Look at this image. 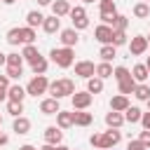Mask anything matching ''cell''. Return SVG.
<instances>
[{
    "instance_id": "cell-5",
    "label": "cell",
    "mask_w": 150,
    "mask_h": 150,
    "mask_svg": "<svg viewBox=\"0 0 150 150\" xmlns=\"http://www.w3.org/2000/svg\"><path fill=\"white\" fill-rule=\"evenodd\" d=\"M91 94L89 91H75L73 96H70V101H73V108L75 110H87L89 105H91Z\"/></svg>"
},
{
    "instance_id": "cell-33",
    "label": "cell",
    "mask_w": 150,
    "mask_h": 150,
    "mask_svg": "<svg viewBox=\"0 0 150 150\" xmlns=\"http://www.w3.org/2000/svg\"><path fill=\"white\" fill-rule=\"evenodd\" d=\"M129 40H127V33L124 30H112V40H110V45L112 47H122V45H127Z\"/></svg>"
},
{
    "instance_id": "cell-47",
    "label": "cell",
    "mask_w": 150,
    "mask_h": 150,
    "mask_svg": "<svg viewBox=\"0 0 150 150\" xmlns=\"http://www.w3.org/2000/svg\"><path fill=\"white\" fill-rule=\"evenodd\" d=\"M0 66H7V54L0 52Z\"/></svg>"
},
{
    "instance_id": "cell-34",
    "label": "cell",
    "mask_w": 150,
    "mask_h": 150,
    "mask_svg": "<svg viewBox=\"0 0 150 150\" xmlns=\"http://www.w3.org/2000/svg\"><path fill=\"white\" fill-rule=\"evenodd\" d=\"M7 66H9V68H23V56L16 54V52L7 54Z\"/></svg>"
},
{
    "instance_id": "cell-13",
    "label": "cell",
    "mask_w": 150,
    "mask_h": 150,
    "mask_svg": "<svg viewBox=\"0 0 150 150\" xmlns=\"http://www.w3.org/2000/svg\"><path fill=\"white\" fill-rule=\"evenodd\" d=\"M42 30L49 33V35L56 33V30H61V19L54 16V14H52V16H45V21H42Z\"/></svg>"
},
{
    "instance_id": "cell-43",
    "label": "cell",
    "mask_w": 150,
    "mask_h": 150,
    "mask_svg": "<svg viewBox=\"0 0 150 150\" xmlns=\"http://www.w3.org/2000/svg\"><path fill=\"white\" fill-rule=\"evenodd\" d=\"M127 150H148V148H145V145H143V143H141V141L136 138V141H129V145H127Z\"/></svg>"
},
{
    "instance_id": "cell-61",
    "label": "cell",
    "mask_w": 150,
    "mask_h": 150,
    "mask_svg": "<svg viewBox=\"0 0 150 150\" xmlns=\"http://www.w3.org/2000/svg\"><path fill=\"white\" fill-rule=\"evenodd\" d=\"M0 2H2V0H0Z\"/></svg>"
},
{
    "instance_id": "cell-60",
    "label": "cell",
    "mask_w": 150,
    "mask_h": 150,
    "mask_svg": "<svg viewBox=\"0 0 150 150\" xmlns=\"http://www.w3.org/2000/svg\"><path fill=\"white\" fill-rule=\"evenodd\" d=\"M145 2H150V0H145Z\"/></svg>"
},
{
    "instance_id": "cell-14",
    "label": "cell",
    "mask_w": 150,
    "mask_h": 150,
    "mask_svg": "<svg viewBox=\"0 0 150 150\" xmlns=\"http://www.w3.org/2000/svg\"><path fill=\"white\" fill-rule=\"evenodd\" d=\"M127 108H129V96L117 94V96L110 98V110H115V112H124Z\"/></svg>"
},
{
    "instance_id": "cell-59",
    "label": "cell",
    "mask_w": 150,
    "mask_h": 150,
    "mask_svg": "<svg viewBox=\"0 0 150 150\" xmlns=\"http://www.w3.org/2000/svg\"><path fill=\"white\" fill-rule=\"evenodd\" d=\"M98 2H105V0H98Z\"/></svg>"
},
{
    "instance_id": "cell-23",
    "label": "cell",
    "mask_w": 150,
    "mask_h": 150,
    "mask_svg": "<svg viewBox=\"0 0 150 150\" xmlns=\"http://www.w3.org/2000/svg\"><path fill=\"white\" fill-rule=\"evenodd\" d=\"M141 108H136V105H129L127 110H124V122H129V124H136V122H141Z\"/></svg>"
},
{
    "instance_id": "cell-57",
    "label": "cell",
    "mask_w": 150,
    "mask_h": 150,
    "mask_svg": "<svg viewBox=\"0 0 150 150\" xmlns=\"http://www.w3.org/2000/svg\"><path fill=\"white\" fill-rule=\"evenodd\" d=\"M148 49H150V38H148Z\"/></svg>"
},
{
    "instance_id": "cell-49",
    "label": "cell",
    "mask_w": 150,
    "mask_h": 150,
    "mask_svg": "<svg viewBox=\"0 0 150 150\" xmlns=\"http://www.w3.org/2000/svg\"><path fill=\"white\" fill-rule=\"evenodd\" d=\"M40 150H56V145H49V143H45V145H42Z\"/></svg>"
},
{
    "instance_id": "cell-51",
    "label": "cell",
    "mask_w": 150,
    "mask_h": 150,
    "mask_svg": "<svg viewBox=\"0 0 150 150\" xmlns=\"http://www.w3.org/2000/svg\"><path fill=\"white\" fill-rule=\"evenodd\" d=\"M5 98H7V91H5V89H0V103H2Z\"/></svg>"
},
{
    "instance_id": "cell-15",
    "label": "cell",
    "mask_w": 150,
    "mask_h": 150,
    "mask_svg": "<svg viewBox=\"0 0 150 150\" xmlns=\"http://www.w3.org/2000/svg\"><path fill=\"white\" fill-rule=\"evenodd\" d=\"M105 124H108V129H120L124 124V115L110 110V112H105Z\"/></svg>"
},
{
    "instance_id": "cell-12",
    "label": "cell",
    "mask_w": 150,
    "mask_h": 150,
    "mask_svg": "<svg viewBox=\"0 0 150 150\" xmlns=\"http://www.w3.org/2000/svg\"><path fill=\"white\" fill-rule=\"evenodd\" d=\"M59 110H61V108H59V101H56V98L49 96V98H42V101H40V112H45V115H56Z\"/></svg>"
},
{
    "instance_id": "cell-45",
    "label": "cell",
    "mask_w": 150,
    "mask_h": 150,
    "mask_svg": "<svg viewBox=\"0 0 150 150\" xmlns=\"http://www.w3.org/2000/svg\"><path fill=\"white\" fill-rule=\"evenodd\" d=\"M0 89H5V91L9 89V77L7 75H0Z\"/></svg>"
},
{
    "instance_id": "cell-36",
    "label": "cell",
    "mask_w": 150,
    "mask_h": 150,
    "mask_svg": "<svg viewBox=\"0 0 150 150\" xmlns=\"http://www.w3.org/2000/svg\"><path fill=\"white\" fill-rule=\"evenodd\" d=\"M127 26H129V19L122 16V14H117L115 21H112V30H127Z\"/></svg>"
},
{
    "instance_id": "cell-38",
    "label": "cell",
    "mask_w": 150,
    "mask_h": 150,
    "mask_svg": "<svg viewBox=\"0 0 150 150\" xmlns=\"http://www.w3.org/2000/svg\"><path fill=\"white\" fill-rule=\"evenodd\" d=\"M131 75V70L129 68H124V66H117V68H112V77L120 82V80H124V77H129Z\"/></svg>"
},
{
    "instance_id": "cell-29",
    "label": "cell",
    "mask_w": 150,
    "mask_h": 150,
    "mask_svg": "<svg viewBox=\"0 0 150 150\" xmlns=\"http://www.w3.org/2000/svg\"><path fill=\"white\" fill-rule=\"evenodd\" d=\"M134 96H136L138 101H148V98H150V87H148L145 82L136 84V89H134Z\"/></svg>"
},
{
    "instance_id": "cell-16",
    "label": "cell",
    "mask_w": 150,
    "mask_h": 150,
    "mask_svg": "<svg viewBox=\"0 0 150 150\" xmlns=\"http://www.w3.org/2000/svg\"><path fill=\"white\" fill-rule=\"evenodd\" d=\"M12 131L14 134H28L30 131V120L28 117H14V124H12Z\"/></svg>"
},
{
    "instance_id": "cell-50",
    "label": "cell",
    "mask_w": 150,
    "mask_h": 150,
    "mask_svg": "<svg viewBox=\"0 0 150 150\" xmlns=\"http://www.w3.org/2000/svg\"><path fill=\"white\" fill-rule=\"evenodd\" d=\"M19 150H35V145H30V143H26V145H21Z\"/></svg>"
},
{
    "instance_id": "cell-40",
    "label": "cell",
    "mask_w": 150,
    "mask_h": 150,
    "mask_svg": "<svg viewBox=\"0 0 150 150\" xmlns=\"http://www.w3.org/2000/svg\"><path fill=\"white\" fill-rule=\"evenodd\" d=\"M87 26H89V19H87V16H82V19H73V28H75V30H84Z\"/></svg>"
},
{
    "instance_id": "cell-35",
    "label": "cell",
    "mask_w": 150,
    "mask_h": 150,
    "mask_svg": "<svg viewBox=\"0 0 150 150\" xmlns=\"http://www.w3.org/2000/svg\"><path fill=\"white\" fill-rule=\"evenodd\" d=\"M7 42L9 45H21V28H9L7 30Z\"/></svg>"
},
{
    "instance_id": "cell-30",
    "label": "cell",
    "mask_w": 150,
    "mask_h": 150,
    "mask_svg": "<svg viewBox=\"0 0 150 150\" xmlns=\"http://www.w3.org/2000/svg\"><path fill=\"white\" fill-rule=\"evenodd\" d=\"M33 42H35V28L23 26L21 28V45H33Z\"/></svg>"
},
{
    "instance_id": "cell-10",
    "label": "cell",
    "mask_w": 150,
    "mask_h": 150,
    "mask_svg": "<svg viewBox=\"0 0 150 150\" xmlns=\"http://www.w3.org/2000/svg\"><path fill=\"white\" fill-rule=\"evenodd\" d=\"M94 38H96L101 45H110V40H112V28H110V26H105V23H101V26H96Z\"/></svg>"
},
{
    "instance_id": "cell-55",
    "label": "cell",
    "mask_w": 150,
    "mask_h": 150,
    "mask_svg": "<svg viewBox=\"0 0 150 150\" xmlns=\"http://www.w3.org/2000/svg\"><path fill=\"white\" fill-rule=\"evenodd\" d=\"M82 2H84V5H89V2H94V0H82Z\"/></svg>"
},
{
    "instance_id": "cell-31",
    "label": "cell",
    "mask_w": 150,
    "mask_h": 150,
    "mask_svg": "<svg viewBox=\"0 0 150 150\" xmlns=\"http://www.w3.org/2000/svg\"><path fill=\"white\" fill-rule=\"evenodd\" d=\"M96 77H101V80H105V77H112V66L110 63H98L96 66Z\"/></svg>"
},
{
    "instance_id": "cell-25",
    "label": "cell",
    "mask_w": 150,
    "mask_h": 150,
    "mask_svg": "<svg viewBox=\"0 0 150 150\" xmlns=\"http://www.w3.org/2000/svg\"><path fill=\"white\" fill-rule=\"evenodd\" d=\"M21 56H23V61L33 63V61L40 56V52H38V47H35V45H23V52H21Z\"/></svg>"
},
{
    "instance_id": "cell-9",
    "label": "cell",
    "mask_w": 150,
    "mask_h": 150,
    "mask_svg": "<svg viewBox=\"0 0 150 150\" xmlns=\"http://www.w3.org/2000/svg\"><path fill=\"white\" fill-rule=\"evenodd\" d=\"M61 141H63V131H61L59 127H47V129H45V143H49V145H61Z\"/></svg>"
},
{
    "instance_id": "cell-1",
    "label": "cell",
    "mask_w": 150,
    "mask_h": 150,
    "mask_svg": "<svg viewBox=\"0 0 150 150\" xmlns=\"http://www.w3.org/2000/svg\"><path fill=\"white\" fill-rule=\"evenodd\" d=\"M47 91L52 94V98L61 101L63 96H73V94H75V82H73L70 77H61V80L49 82V89H47Z\"/></svg>"
},
{
    "instance_id": "cell-62",
    "label": "cell",
    "mask_w": 150,
    "mask_h": 150,
    "mask_svg": "<svg viewBox=\"0 0 150 150\" xmlns=\"http://www.w3.org/2000/svg\"><path fill=\"white\" fill-rule=\"evenodd\" d=\"M112 150H115V148H112Z\"/></svg>"
},
{
    "instance_id": "cell-17",
    "label": "cell",
    "mask_w": 150,
    "mask_h": 150,
    "mask_svg": "<svg viewBox=\"0 0 150 150\" xmlns=\"http://www.w3.org/2000/svg\"><path fill=\"white\" fill-rule=\"evenodd\" d=\"M117 87H120V94H122V96H129V94H134V89H136V80L129 75V77L120 80V82H117Z\"/></svg>"
},
{
    "instance_id": "cell-2",
    "label": "cell",
    "mask_w": 150,
    "mask_h": 150,
    "mask_svg": "<svg viewBox=\"0 0 150 150\" xmlns=\"http://www.w3.org/2000/svg\"><path fill=\"white\" fill-rule=\"evenodd\" d=\"M49 59L59 66V68H70L73 61H75V52L70 47H54L49 52Z\"/></svg>"
},
{
    "instance_id": "cell-41",
    "label": "cell",
    "mask_w": 150,
    "mask_h": 150,
    "mask_svg": "<svg viewBox=\"0 0 150 150\" xmlns=\"http://www.w3.org/2000/svg\"><path fill=\"white\" fill-rule=\"evenodd\" d=\"M5 75H7L9 80H16V77L23 75V68H9V66H7V73H5Z\"/></svg>"
},
{
    "instance_id": "cell-37",
    "label": "cell",
    "mask_w": 150,
    "mask_h": 150,
    "mask_svg": "<svg viewBox=\"0 0 150 150\" xmlns=\"http://www.w3.org/2000/svg\"><path fill=\"white\" fill-rule=\"evenodd\" d=\"M101 14H110V16H115V14H117V9H115V0H105V2H101Z\"/></svg>"
},
{
    "instance_id": "cell-20",
    "label": "cell",
    "mask_w": 150,
    "mask_h": 150,
    "mask_svg": "<svg viewBox=\"0 0 150 150\" xmlns=\"http://www.w3.org/2000/svg\"><path fill=\"white\" fill-rule=\"evenodd\" d=\"M42 21H45V14H42V12H38V9H30V12L26 14V23H28V28L42 26Z\"/></svg>"
},
{
    "instance_id": "cell-19",
    "label": "cell",
    "mask_w": 150,
    "mask_h": 150,
    "mask_svg": "<svg viewBox=\"0 0 150 150\" xmlns=\"http://www.w3.org/2000/svg\"><path fill=\"white\" fill-rule=\"evenodd\" d=\"M52 12H54V16H66L68 12H70V5H68V0H54L52 2Z\"/></svg>"
},
{
    "instance_id": "cell-48",
    "label": "cell",
    "mask_w": 150,
    "mask_h": 150,
    "mask_svg": "<svg viewBox=\"0 0 150 150\" xmlns=\"http://www.w3.org/2000/svg\"><path fill=\"white\" fill-rule=\"evenodd\" d=\"M7 141H9V138H7L5 134H0V145H7Z\"/></svg>"
},
{
    "instance_id": "cell-8",
    "label": "cell",
    "mask_w": 150,
    "mask_h": 150,
    "mask_svg": "<svg viewBox=\"0 0 150 150\" xmlns=\"http://www.w3.org/2000/svg\"><path fill=\"white\" fill-rule=\"evenodd\" d=\"M73 124H75V112H68V110L56 112V127L59 129H70Z\"/></svg>"
},
{
    "instance_id": "cell-27",
    "label": "cell",
    "mask_w": 150,
    "mask_h": 150,
    "mask_svg": "<svg viewBox=\"0 0 150 150\" xmlns=\"http://www.w3.org/2000/svg\"><path fill=\"white\" fill-rule=\"evenodd\" d=\"M115 49H117V47H112V45H103V47H101V52H98V56H101L105 63H110V61L117 56V52H115Z\"/></svg>"
},
{
    "instance_id": "cell-39",
    "label": "cell",
    "mask_w": 150,
    "mask_h": 150,
    "mask_svg": "<svg viewBox=\"0 0 150 150\" xmlns=\"http://www.w3.org/2000/svg\"><path fill=\"white\" fill-rule=\"evenodd\" d=\"M70 19H82V16H87V12H84V7L82 5H75V7H70Z\"/></svg>"
},
{
    "instance_id": "cell-24",
    "label": "cell",
    "mask_w": 150,
    "mask_h": 150,
    "mask_svg": "<svg viewBox=\"0 0 150 150\" xmlns=\"http://www.w3.org/2000/svg\"><path fill=\"white\" fill-rule=\"evenodd\" d=\"M87 91H89L91 96H94V94H101V91H103V80L96 77V75L89 77V80H87Z\"/></svg>"
},
{
    "instance_id": "cell-53",
    "label": "cell",
    "mask_w": 150,
    "mask_h": 150,
    "mask_svg": "<svg viewBox=\"0 0 150 150\" xmlns=\"http://www.w3.org/2000/svg\"><path fill=\"white\" fill-rule=\"evenodd\" d=\"M56 150H70V148H66V145H56Z\"/></svg>"
},
{
    "instance_id": "cell-4",
    "label": "cell",
    "mask_w": 150,
    "mask_h": 150,
    "mask_svg": "<svg viewBox=\"0 0 150 150\" xmlns=\"http://www.w3.org/2000/svg\"><path fill=\"white\" fill-rule=\"evenodd\" d=\"M120 141H122V131H120V129H108V131L101 134V138H98V148H101V150H112Z\"/></svg>"
},
{
    "instance_id": "cell-46",
    "label": "cell",
    "mask_w": 150,
    "mask_h": 150,
    "mask_svg": "<svg viewBox=\"0 0 150 150\" xmlns=\"http://www.w3.org/2000/svg\"><path fill=\"white\" fill-rule=\"evenodd\" d=\"M52 2H54V0H38V5H40V7H47V5H52Z\"/></svg>"
},
{
    "instance_id": "cell-21",
    "label": "cell",
    "mask_w": 150,
    "mask_h": 150,
    "mask_svg": "<svg viewBox=\"0 0 150 150\" xmlns=\"http://www.w3.org/2000/svg\"><path fill=\"white\" fill-rule=\"evenodd\" d=\"M148 68H145V63H136L134 66V70H131V77L136 80V84H141V82H145L148 80Z\"/></svg>"
},
{
    "instance_id": "cell-56",
    "label": "cell",
    "mask_w": 150,
    "mask_h": 150,
    "mask_svg": "<svg viewBox=\"0 0 150 150\" xmlns=\"http://www.w3.org/2000/svg\"><path fill=\"white\" fill-rule=\"evenodd\" d=\"M148 110H150V98H148Z\"/></svg>"
},
{
    "instance_id": "cell-58",
    "label": "cell",
    "mask_w": 150,
    "mask_h": 150,
    "mask_svg": "<svg viewBox=\"0 0 150 150\" xmlns=\"http://www.w3.org/2000/svg\"><path fill=\"white\" fill-rule=\"evenodd\" d=\"M0 127H2V117H0Z\"/></svg>"
},
{
    "instance_id": "cell-52",
    "label": "cell",
    "mask_w": 150,
    "mask_h": 150,
    "mask_svg": "<svg viewBox=\"0 0 150 150\" xmlns=\"http://www.w3.org/2000/svg\"><path fill=\"white\" fill-rule=\"evenodd\" d=\"M145 68H148V73H150V56H148V61H145Z\"/></svg>"
},
{
    "instance_id": "cell-6",
    "label": "cell",
    "mask_w": 150,
    "mask_h": 150,
    "mask_svg": "<svg viewBox=\"0 0 150 150\" xmlns=\"http://www.w3.org/2000/svg\"><path fill=\"white\" fill-rule=\"evenodd\" d=\"M127 45H129V52H131L134 56H141V54L148 52V38H143V35L131 38V42H127Z\"/></svg>"
},
{
    "instance_id": "cell-18",
    "label": "cell",
    "mask_w": 150,
    "mask_h": 150,
    "mask_svg": "<svg viewBox=\"0 0 150 150\" xmlns=\"http://www.w3.org/2000/svg\"><path fill=\"white\" fill-rule=\"evenodd\" d=\"M23 96H26V89L21 84H9L7 89V101H21L23 103Z\"/></svg>"
},
{
    "instance_id": "cell-11",
    "label": "cell",
    "mask_w": 150,
    "mask_h": 150,
    "mask_svg": "<svg viewBox=\"0 0 150 150\" xmlns=\"http://www.w3.org/2000/svg\"><path fill=\"white\" fill-rule=\"evenodd\" d=\"M77 40H80V35H77V30L75 28H66V30H61V45L63 47H75L77 45Z\"/></svg>"
},
{
    "instance_id": "cell-32",
    "label": "cell",
    "mask_w": 150,
    "mask_h": 150,
    "mask_svg": "<svg viewBox=\"0 0 150 150\" xmlns=\"http://www.w3.org/2000/svg\"><path fill=\"white\" fill-rule=\"evenodd\" d=\"M7 112H9L12 117H21L23 103H21V101H7Z\"/></svg>"
},
{
    "instance_id": "cell-3",
    "label": "cell",
    "mask_w": 150,
    "mask_h": 150,
    "mask_svg": "<svg viewBox=\"0 0 150 150\" xmlns=\"http://www.w3.org/2000/svg\"><path fill=\"white\" fill-rule=\"evenodd\" d=\"M47 89H49V80L45 75H35L26 84V96H40V94H47Z\"/></svg>"
},
{
    "instance_id": "cell-44",
    "label": "cell",
    "mask_w": 150,
    "mask_h": 150,
    "mask_svg": "<svg viewBox=\"0 0 150 150\" xmlns=\"http://www.w3.org/2000/svg\"><path fill=\"white\" fill-rule=\"evenodd\" d=\"M141 124H143V129H148V131H150V110L141 115Z\"/></svg>"
},
{
    "instance_id": "cell-7",
    "label": "cell",
    "mask_w": 150,
    "mask_h": 150,
    "mask_svg": "<svg viewBox=\"0 0 150 150\" xmlns=\"http://www.w3.org/2000/svg\"><path fill=\"white\" fill-rule=\"evenodd\" d=\"M75 75L89 80V77L96 75V66H94L91 61H77V63H75Z\"/></svg>"
},
{
    "instance_id": "cell-54",
    "label": "cell",
    "mask_w": 150,
    "mask_h": 150,
    "mask_svg": "<svg viewBox=\"0 0 150 150\" xmlns=\"http://www.w3.org/2000/svg\"><path fill=\"white\" fill-rule=\"evenodd\" d=\"M2 2H5V5H14L16 0H2Z\"/></svg>"
},
{
    "instance_id": "cell-42",
    "label": "cell",
    "mask_w": 150,
    "mask_h": 150,
    "mask_svg": "<svg viewBox=\"0 0 150 150\" xmlns=\"http://www.w3.org/2000/svg\"><path fill=\"white\" fill-rule=\"evenodd\" d=\"M138 141H141V143H143V145L150 150V131H148V129H143V131L138 134Z\"/></svg>"
},
{
    "instance_id": "cell-26",
    "label": "cell",
    "mask_w": 150,
    "mask_h": 150,
    "mask_svg": "<svg viewBox=\"0 0 150 150\" xmlns=\"http://www.w3.org/2000/svg\"><path fill=\"white\" fill-rule=\"evenodd\" d=\"M134 16L136 19H148L150 16V5L148 2H136L134 5Z\"/></svg>"
},
{
    "instance_id": "cell-22",
    "label": "cell",
    "mask_w": 150,
    "mask_h": 150,
    "mask_svg": "<svg viewBox=\"0 0 150 150\" xmlns=\"http://www.w3.org/2000/svg\"><path fill=\"white\" fill-rule=\"evenodd\" d=\"M47 66H49V61H47V59L40 54V56H38V59L30 63V70H33L35 75H45V73H47Z\"/></svg>"
},
{
    "instance_id": "cell-28",
    "label": "cell",
    "mask_w": 150,
    "mask_h": 150,
    "mask_svg": "<svg viewBox=\"0 0 150 150\" xmlns=\"http://www.w3.org/2000/svg\"><path fill=\"white\" fill-rule=\"evenodd\" d=\"M91 112H84V110H75V124L77 127H89L91 124Z\"/></svg>"
}]
</instances>
